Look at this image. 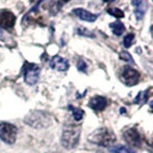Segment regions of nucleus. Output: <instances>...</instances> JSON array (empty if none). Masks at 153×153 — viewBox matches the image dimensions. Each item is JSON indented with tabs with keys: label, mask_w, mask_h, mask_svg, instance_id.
I'll use <instances>...</instances> for the list:
<instances>
[{
	"label": "nucleus",
	"mask_w": 153,
	"mask_h": 153,
	"mask_svg": "<svg viewBox=\"0 0 153 153\" xmlns=\"http://www.w3.org/2000/svg\"><path fill=\"white\" fill-rule=\"evenodd\" d=\"M69 108L72 111V114H73L74 120H76V121H80V120L83 118V115H85L83 110H81V108H73V106H70Z\"/></svg>",
	"instance_id": "nucleus-15"
},
{
	"label": "nucleus",
	"mask_w": 153,
	"mask_h": 153,
	"mask_svg": "<svg viewBox=\"0 0 153 153\" xmlns=\"http://www.w3.org/2000/svg\"><path fill=\"white\" fill-rule=\"evenodd\" d=\"M39 74H40V69L38 65L36 64H29L27 68L25 69V73H24V80L27 85L33 86L36 85L39 79Z\"/></svg>",
	"instance_id": "nucleus-6"
},
{
	"label": "nucleus",
	"mask_w": 153,
	"mask_h": 153,
	"mask_svg": "<svg viewBox=\"0 0 153 153\" xmlns=\"http://www.w3.org/2000/svg\"><path fill=\"white\" fill-rule=\"evenodd\" d=\"M24 122L27 123L30 127L32 128H45L51 126V117L45 113V112H41V111H34L30 113L29 115H26V118L24 119Z\"/></svg>",
	"instance_id": "nucleus-2"
},
{
	"label": "nucleus",
	"mask_w": 153,
	"mask_h": 153,
	"mask_svg": "<svg viewBox=\"0 0 153 153\" xmlns=\"http://www.w3.org/2000/svg\"><path fill=\"white\" fill-rule=\"evenodd\" d=\"M49 66L54 70L66 71L69 69V62L65 58L61 57V56H54L49 61Z\"/></svg>",
	"instance_id": "nucleus-10"
},
{
	"label": "nucleus",
	"mask_w": 153,
	"mask_h": 153,
	"mask_svg": "<svg viewBox=\"0 0 153 153\" xmlns=\"http://www.w3.org/2000/svg\"><path fill=\"white\" fill-rule=\"evenodd\" d=\"M131 5L135 8L134 13L136 19H137V21H140V19L144 17L145 12H146V8H147L146 0H133L131 1Z\"/></svg>",
	"instance_id": "nucleus-9"
},
{
	"label": "nucleus",
	"mask_w": 153,
	"mask_h": 153,
	"mask_svg": "<svg viewBox=\"0 0 153 153\" xmlns=\"http://www.w3.org/2000/svg\"><path fill=\"white\" fill-rule=\"evenodd\" d=\"M120 59L126 61V62H128V63H134V59H133V57H131V55H130L129 53H127V51H122V53H120Z\"/></svg>",
	"instance_id": "nucleus-20"
},
{
	"label": "nucleus",
	"mask_w": 153,
	"mask_h": 153,
	"mask_svg": "<svg viewBox=\"0 0 153 153\" xmlns=\"http://www.w3.org/2000/svg\"><path fill=\"white\" fill-rule=\"evenodd\" d=\"M120 80L126 86L131 87V86H135V85H137V83L140 82V74L138 71L133 69V68H130V66H123Z\"/></svg>",
	"instance_id": "nucleus-5"
},
{
	"label": "nucleus",
	"mask_w": 153,
	"mask_h": 153,
	"mask_svg": "<svg viewBox=\"0 0 153 153\" xmlns=\"http://www.w3.org/2000/svg\"><path fill=\"white\" fill-rule=\"evenodd\" d=\"M19 129L13 123L1 122L0 123V138L7 144H13L17 138Z\"/></svg>",
	"instance_id": "nucleus-4"
},
{
	"label": "nucleus",
	"mask_w": 153,
	"mask_h": 153,
	"mask_svg": "<svg viewBox=\"0 0 153 153\" xmlns=\"http://www.w3.org/2000/svg\"><path fill=\"white\" fill-rule=\"evenodd\" d=\"M80 138V127H68L63 130L61 143L65 149H74Z\"/></svg>",
	"instance_id": "nucleus-3"
},
{
	"label": "nucleus",
	"mask_w": 153,
	"mask_h": 153,
	"mask_svg": "<svg viewBox=\"0 0 153 153\" xmlns=\"http://www.w3.org/2000/svg\"><path fill=\"white\" fill-rule=\"evenodd\" d=\"M110 152L111 153H133L130 149H128L127 146H123V145H117L110 149Z\"/></svg>",
	"instance_id": "nucleus-16"
},
{
	"label": "nucleus",
	"mask_w": 153,
	"mask_h": 153,
	"mask_svg": "<svg viewBox=\"0 0 153 153\" xmlns=\"http://www.w3.org/2000/svg\"><path fill=\"white\" fill-rule=\"evenodd\" d=\"M88 140L93 144H96V145H100L103 147H108L114 144L117 137H115L114 133L111 131L108 128H100L89 135Z\"/></svg>",
	"instance_id": "nucleus-1"
},
{
	"label": "nucleus",
	"mask_w": 153,
	"mask_h": 153,
	"mask_svg": "<svg viewBox=\"0 0 153 153\" xmlns=\"http://www.w3.org/2000/svg\"><path fill=\"white\" fill-rule=\"evenodd\" d=\"M108 13L110 14V15H112V16L117 17V19H121V17L125 16L123 12H122L121 9H119V8H108Z\"/></svg>",
	"instance_id": "nucleus-17"
},
{
	"label": "nucleus",
	"mask_w": 153,
	"mask_h": 153,
	"mask_svg": "<svg viewBox=\"0 0 153 153\" xmlns=\"http://www.w3.org/2000/svg\"><path fill=\"white\" fill-rule=\"evenodd\" d=\"M134 39H135V36L133 33L127 34V36L123 38V46H125L126 48H129L130 46L134 44Z\"/></svg>",
	"instance_id": "nucleus-18"
},
{
	"label": "nucleus",
	"mask_w": 153,
	"mask_h": 153,
	"mask_svg": "<svg viewBox=\"0 0 153 153\" xmlns=\"http://www.w3.org/2000/svg\"><path fill=\"white\" fill-rule=\"evenodd\" d=\"M150 32H151V36L153 37V25H151V27H150Z\"/></svg>",
	"instance_id": "nucleus-22"
},
{
	"label": "nucleus",
	"mask_w": 153,
	"mask_h": 153,
	"mask_svg": "<svg viewBox=\"0 0 153 153\" xmlns=\"http://www.w3.org/2000/svg\"><path fill=\"white\" fill-rule=\"evenodd\" d=\"M16 17L12 12L9 10H2L0 12V26L2 29H10L15 24Z\"/></svg>",
	"instance_id": "nucleus-8"
},
{
	"label": "nucleus",
	"mask_w": 153,
	"mask_h": 153,
	"mask_svg": "<svg viewBox=\"0 0 153 153\" xmlns=\"http://www.w3.org/2000/svg\"><path fill=\"white\" fill-rule=\"evenodd\" d=\"M59 1H62V2H68V1H70V0H59Z\"/></svg>",
	"instance_id": "nucleus-24"
},
{
	"label": "nucleus",
	"mask_w": 153,
	"mask_h": 153,
	"mask_svg": "<svg viewBox=\"0 0 153 153\" xmlns=\"http://www.w3.org/2000/svg\"><path fill=\"white\" fill-rule=\"evenodd\" d=\"M104 2H113V1H115V0H103Z\"/></svg>",
	"instance_id": "nucleus-23"
},
{
	"label": "nucleus",
	"mask_w": 153,
	"mask_h": 153,
	"mask_svg": "<svg viewBox=\"0 0 153 153\" xmlns=\"http://www.w3.org/2000/svg\"><path fill=\"white\" fill-rule=\"evenodd\" d=\"M76 68H78V70L81 71V72H86L87 71V64H86V62L83 59H79L78 64H76Z\"/></svg>",
	"instance_id": "nucleus-21"
},
{
	"label": "nucleus",
	"mask_w": 153,
	"mask_h": 153,
	"mask_svg": "<svg viewBox=\"0 0 153 153\" xmlns=\"http://www.w3.org/2000/svg\"><path fill=\"white\" fill-rule=\"evenodd\" d=\"M76 33L80 34V36H86V37H89V38H94L95 34L93 32H90L88 29H85V27H78L76 29Z\"/></svg>",
	"instance_id": "nucleus-19"
},
{
	"label": "nucleus",
	"mask_w": 153,
	"mask_h": 153,
	"mask_svg": "<svg viewBox=\"0 0 153 153\" xmlns=\"http://www.w3.org/2000/svg\"><path fill=\"white\" fill-rule=\"evenodd\" d=\"M73 13L80 19L86 21V22H89V23L95 22L96 19H97V17H98L96 14L90 13V12L86 10V9H82V8H76V9H73Z\"/></svg>",
	"instance_id": "nucleus-12"
},
{
	"label": "nucleus",
	"mask_w": 153,
	"mask_h": 153,
	"mask_svg": "<svg viewBox=\"0 0 153 153\" xmlns=\"http://www.w3.org/2000/svg\"><path fill=\"white\" fill-rule=\"evenodd\" d=\"M149 93H150V89H146L144 91H140L138 93V95L136 96V98L134 100L135 104H138V105H143L147 102L149 100Z\"/></svg>",
	"instance_id": "nucleus-13"
},
{
	"label": "nucleus",
	"mask_w": 153,
	"mask_h": 153,
	"mask_svg": "<svg viewBox=\"0 0 153 153\" xmlns=\"http://www.w3.org/2000/svg\"><path fill=\"white\" fill-rule=\"evenodd\" d=\"M106 105H108V101L103 96H94L90 98L89 103H88V106L95 111H103L106 108Z\"/></svg>",
	"instance_id": "nucleus-11"
},
{
	"label": "nucleus",
	"mask_w": 153,
	"mask_h": 153,
	"mask_svg": "<svg viewBox=\"0 0 153 153\" xmlns=\"http://www.w3.org/2000/svg\"><path fill=\"white\" fill-rule=\"evenodd\" d=\"M123 138L127 142L128 144L133 145V146L140 147L142 144V138H140V134L136 128H129L123 133Z\"/></svg>",
	"instance_id": "nucleus-7"
},
{
	"label": "nucleus",
	"mask_w": 153,
	"mask_h": 153,
	"mask_svg": "<svg viewBox=\"0 0 153 153\" xmlns=\"http://www.w3.org/2000/svg\"><path fill=\"white\" fill-rule=\"evenodd\" d=\"M110 27L112 29V32L114 33L115 36H121L122 33L125 32L126 27L122 24L121 22H113V23H110Z\"/></svg>",
	"instance_id": "nucleus-14"
}]
</instances>
